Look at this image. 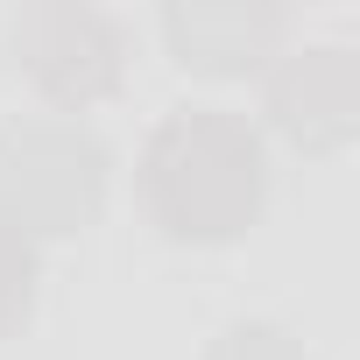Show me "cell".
Segmentation results:
<instances>
[{
  "label": "cell",
  "mask_w": 360,
  "mask_h": 360,
  "mask_svg": "<svg viewBox=\"0 0 360 360\" xmlns=\"http://www.w3.org/2000/svg\"><path fill=\"white\" fill-rule=\"evenodd\" d=\"M148 169L169 233H233L240 212H255L262 198V148L219 113H184L155 141Z\"/></svg>",
  "instance_id": "1"
},
{
  "label": "cell",
  "mask_w": 360,
  "mask_h": 360,
  "mask_svg": "<svg viewBox=\"0 0 360 360\" xmlns=\"http://www.w3.org/2000/svg\"><path fill=\"white\" fill-rule=\"evenodd\" d=\"M15 64H29L50 92H99L120 64V36L106 15H71V8H36L15 22Z\"/></svg>",
  "instance_id": "2"
},
{
  "label": "cell",
  "mask_w": 360,
  "mask_h": 360,
  "mask_svg": "<svg viewBox=\"0 0 360 360\" xmlns=\"http://www.w3.org/2000/svg\"><path fill=\"white\" fill-rule=\"evenodd\" d=\"M176 64H198V71H240L255 64V50L276 36V15H248V8H169L162 15Z\"/></svg>",
  "instance_id": "3"
},
{
  "label": "cell",
  "mask_w": 360,
  "mask_h": 360,
  "mask_svg": "<svg viewBox=\"0 0 360 360\" xmlns=\"http://www.w3.org/2000/svg\"><path fill=\"white\" fill-rule=\"evenodd\" d=\"M29 290H36V262H29V240L15 226H0V332L15 318H29Z\"/></svg>",
  "instance_id": "4"
}]
</instances>
